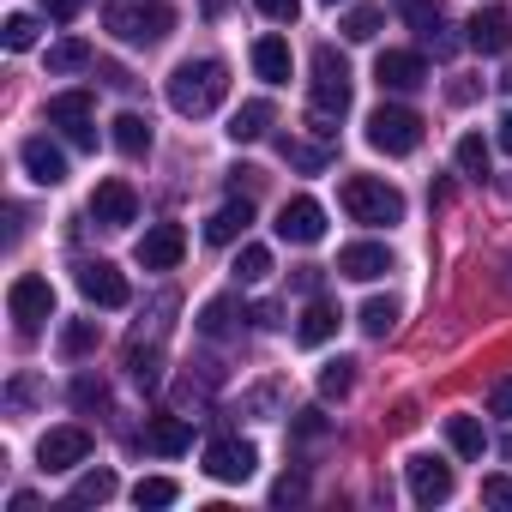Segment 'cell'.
<instances>
[{
	"instance_id": "obj_12",
	"label": "cell",
	"mask_w": 512,
	"mask_h": 512,
	"mask_svg": "<svg viewBox=\"0 0 512 512\" xmlns=\"http://www.w3.org/2000/svg\"><path fill=\"white\" fill-rule=\"evenodd\" d=\"M19 163H25V175H31L37 187H61V181H67V151H61L49 133H31V139L19 145Z\"/></svg>"
},
{
	"instance_id": "obj_36",
	"label": "cell",
	"mask_w": 512,
	"mask_h": 512,
	"mask_svg": "<svg viewBox=\"0 0 512 512\" xmlns=\"http://www.w3.org/2000/svg\"><path fill=\"white\" fill-rule=\"evenodd\" d=\"M350 386H356V362H344V356H338V362H326V368H320V398H344Z\"/></svg>"
},
{
	"instance_id": "obj_3",
	"label": "cell",
	"mask_w": 512,
	"mask_h": 512,
	"mask_svg": "<svg viewBox=\"0 0 512 512\" xmlns=\"http://www.w3.org/2000/svg\"><path fill=\"white\" fill-rule=\"evenodd\" d=\"M103 19H109V31L127 49H157L175 31V7H169V0H109Z\"/></svg>"
},
{
	"instance_id": "obj_38",
	"label": "cell",
	"mask_w": 512,
	"mask_h": 512,
	"mask_svg": "<svg viewBox=\"0 0 512 512\" xmlns=\"http://www.w3.org/2000/svg\"><path fill=\"white\" fill-rule=\"evenodd\" d=\"M127 368H133V380H139L145 392H151V386L163 380V356H157V350H139V344H133V356H127Z\"/></svg>"
},
{
	"instance_id": "obj_22",
	"label": "cell",
	"mask_w": 512,
	"mask_h": 512,
	"mask_svg": "<svg viewBox=\"0 0 512 512\" xmlns=\"http://www.w3.org/2000/svg\"><path fill=\"white\" fill-rule=\"evenodd\" d=\"M253 73H260L266 85H290V73H296L290 43L284 37H260V43H253Z\"/></svg>"
},
{
	"instance_id": "obj_35",
	"label": "cell",
	"mask_w": 512,
	"mask_h": 512,
	"mask_svg": "<svg viewBox=\"0 0 512 512\" xmlns=\"http://www.w3.org/2000/svg\"><path fill=\"white\" fill-rule=\"evenodd\" d=\"M229 326H235V302H229V296L205 302V314H199V332H205V338H229Z\"/></svg>"
},
{
	"instance_id": "obj_23",
	"label": "cell",
	"mask_w": 512,
	"mask_h": 512,
	"mask_svg": "<svg viewBox=\"0 0 512 512\" xmlns=\"http://www.w3.org/2000/svg\"><path fill=\"white\" fill-rule=\"evenodd\" d=\"M398 13H404V19H410V31H416V37H422V43H434V49H440V55H446V49H452V43H446V37H440V31H446V19H440V0H398Z\"/></svg>"
},
{
	"instance_id": "obj_33",
	"label": "cell",
	"mask_w": 512,
	"mask_h": 512,
	"mask_svg": "<svg viewBox=\"0 0 512 512\" xmlns=\"http://www.w3.org/2000/svg\"><path fill=\"white\" fill-rule=\"evenodd\" d=\"M97 338H103V326H97V320H73V326L61 332V356H91V350H97Z\"/></svg>"
},
{
	"instance_id": "obj_44",
	"label": "cell",
	"mask_w": 512,
	"mask_h": 512,
	"mask_svg": "<svg viewBox=\"0 0 512 512\" xmlns=\"http://www.w3.org/2000/svg\"><path fill=\"white\" fill-rule=\"evenodd\" d=\"M31 398H37V380H25V374H19V380L7 386V404H13V410H25Z\"/></svg>"
},
{
	"instance_id": "obj_19",
	"label": "cell",
	"mask_w": 512,
	"mask_h": 512,
	"mask_svg": "<svg viewBox=\"0 0 512 512\" xmlns=\"http://www.w3.org/2000/svg\"><path fill=\"white\" fill-rule=\"evenodd\" d=\"M247 223H253V199H229V205H217V211H211L205 241H211V247H229V241H241V235H247Z\"/></svg>"
},
{
	"instance_id": "obj_41",
	"label": "cell",
	"mask_w": 512,
	"mask_h": 512,
	"mask_svg": "<svg viewBox=\"0 0 512 512\" xmlns=\"http://www.w3.org/2000/svg\"><path fill=\"white\" fill-rule=\"evenodd\" d=\"M253 7H260L266 19H278V25H290V19L302 13V0H253Z\"/></svg>"
},
{
	"instance_id": "obj_24",
	"label": "cell",
	"mask_w": 512,
	"mask_h": 512,
	"mask_svg": "<svg viewBox=\"0 0 512 512\" xmlns=\"http://www.w3.org/2000/svg\"><path fill=\"white\" fill-rule=\"evenodd\" d=\"M266 127H272V103H266V97H253V103H241V109L229 115V139H235V145L266 139Z\"/></svg>"
},
{
	"instance_id": "obj_32",
	"label": "cell",
	"mask_w": 512,
	"mask_h": 512,
	"mask_svg": "<svg viewBox=\"0 0 512 512\" xmlns=\"http://www.w3.org/2000/svg\"><path fill=\"white\" fill-rule=\"evenodd\" d=\"M85 67H91V49L85 43H73V37L67 43H49V73H85Z\"/></svg>"
},
{
	"instance_id": "obj_25",
	"label": "cell",
	"mask_w": 512,
	"mask_h": 512,
	"mask_svg": "<svg viewBox=\"0 0 512 512\" xmlns=\"http://www.w3.org/2000/svg\"><path fill=\"white\" fill-rule=\"evenodd\" d=\"M109 139H115V151H121V157H145V151H151V121H145V115H133V109H121Z\"/></svg>"
},
{
	"instance_id": "obj_13",
	"label": "cell",
	"mask_w": 512,
	"mask_h": 512,
	"mask_svg": "<svg viewBox=\"0 0 512 512\" xmlns=\"http://www.w3.org/2000/svg\"><path fill=\"white\" fill-rule=\"evenodd\" d=\"M253 464H260V452H253L247 440H211L205 446V476L211 482H247Z\"/></svg>"
},
{
	"instance_id": "obj_28",
	"label": "cell",
	"mask_w": 512,
	"mask_h": 512,
	"mask_svg": "<svg viewBox=\"0 0 512 512\" xmlns=\"http://www.w3.org/2000/svg\"><path fill=\"white\" fill-rule=\"evenodd\" d=\"M356 326H362L368 338H386V332L398 326V302H392V296H374V302H362V314H356Z\"/></svg>"
},
{
	"instance_id": "obj_30",
	"label": "cell",
	"mask_w": 512,
	"mask_h": 512,
	"mask_svg": "<svg viewBox=\"0 0 512 512\" xmlns=\"http://www.w3.org/2000/svg\"><path fill=\"white\" fill-rule=\"evenodd\" d=\"M181 500V488L169 482V476H139V488H133V506L145 512V506H175Z\"/></svg>"
},
{
	"instance_id": "obj_34",
	"label": "cell",
	"mask_w": 512,
	"mask_h": 512,
	"mask_svg": "<svg viewBox=\"0 0 512 512\" xmlns=\"http://www.w3.org/2000/svg\"><path fill=\"white\" fill-rule=\"evenodd\" d=\"M458 169L476 175V181L488 175V139H482V133H464V139H458Z\"/></svg>"
},
{
	"instance_id": "obj_2",
	"label": "cell",
	"mask_w": 512,
	"mask_h": 512,
	"mask_svg": "<svg viewBox=\"0 0 512 512\" xmlns=\"http://www.w3.org/2000/svg\"><path fill=\"white\" fill-rule=\"evenodd\" d=\"M308 97H314V133L332 139V127L350 109V67H344V55L332 43L314 49V85H308Z\"/></svg>"
},
{
	"instance_id": "obj_15",
	"label": "cell",
	"mask_w": 512,
	"mask_h": 512,
	"mask_svg": "<svg viewBox=\"0 0 512 512\" xmlns=\"http://www.w3.org/2000/svg\"><path fill=\"white\" fill-rule=\"evenodd\" d=\"M278 235L296 241V247L326 241V205H320V199H290V205L278 211Z\"/></svg>"
},
{
	"instance_id": "obj_20",
	"label": "cell",
	"mask_w": 512,
	"mask_h": 512,
	"mask_svg": "<svg viewBox=\"0 0 512 512\" xmlns=\"http://www.w3.org/2000/svg\"><path fill=\"white\" fill-rule=\"evenodd\" d=\"M296 338H302L308 350L332 344V338H338V308H332L326 296H308V308H302V320H296Z\"/></svg>"
},
{
	"instance_id": "obj_43",
	"label": "cell",
	"mask_w": 512,
	"mask_h": 512,
	"mask_svg": "<svg viewBox=\"0 0 512 512\" xmlns=\"http://www.w3.org/2000/svg\"><path fill=\"white\" fill-rule=\"evenodd\" d=\"M482 500H488V506H512V482H506V476H488V482H482Z\"/></svg>"
},
{
	"instance_id": "obj_7",
	"label": "cell",
	"mask_w": 512,
	"mask_h": 512,
	"mask_svg": "<svg viewBox=\"0 0 512 512\" xmlns=\"http://www.w3.org/2000/svg\"><path fill=\"white\" fill-rule=\"evenodd\" d=\"M73 284H79V296H85L91 308H127V302H133V284H127L109 260H79V266H73Z\"/></svg>"
},
{
	"instance_id": "obj_55",
	"label": "cell",
	"mask_w": 512,
	"mask_h": 512,
	"mask_svg": "<svg viewBox=\"0 0 512 512\" xmlns=\"http://www.w3.org/2000/svg\"><path fill=\"white\" fill-rule=\"evenodd\" d=\"M326 7H338V0H326Z\"/></svg>"
},
{
	"instance_id": "obj_39",
	"label": "cell",
	"mask_w": 512,
	"mask_h": 512,
	"mask_svg": "<svg viewBox=\"0 0 512 512\" xmlns=\"http://www.w3.org/2000/svg\"><path fill=\"white\" fill-rule=\"evenodd\" d=\"M73 404H79V410H109V386H103L97 374H79V380H73Z\"/></svg>"
},
{
	"instance_id": "obj_26",
	"label": "cell",
	"mask_w": 512,
	"mask_h": 512,
	"mask_svg": "<svg viewBox=\"0 0 512 512\" xmlns=\"http://www.w3.org/2000/svg\"><path fill=\"white\" fill-rule=\"evenodd\" d=\"M115 470H85L79 482H73V494H67V512H79V506H103V500H115Z\"/></svg>"
},
{
	"instance_id": "obj_31",
	"label": "cell",
	"mask_w": 512,
	"mask_h": 512,
	"mask_svg": "<svg viewBox=\"0 0 512 512\" xmlns=\"http://www.w3.org/2000/svg\"><path fill=\"white\" fill-rule=\"evenodd\" d=\"M380 25H386V13H380V7H350L344 37H350V43H374V37H380Z\"/></svg>"
},
{
	"instance_id": "obj_46",
	"label": "cell",
	"mask_w": 512,
	"mask_h": 512,
	"mask_svg": "<svg viewBox=\"0 0 512 512\" xmlns=\"http://www.w3.org/2000/svg\"><path fill=\"white\" fill-rule=\"evenodd\" d=\"M247 320L272 332V326H284V308H278V302H260V308H253V314H247Z\"/></svg>"
},
{
	"instance_id": "obj_45",
	"label": "cell",
	"mask_w": 512,
	"mask_h": 512,
	"mask_svg": "<svg viewBox=\"0 0 512 512\" xmlns=\"http://www.w3.org/2000/svg\"><path fill=\"white\" fill-rule=\"evenodd\" d=\"M290 428H296L302 440H314V434H326V416H320V410H302V416H296Z\"/></svg>"
},
{
	"instance_id": "obj_6",
	"label": "cell",
	"mask_w": 512,
	"mask_h": 512,
	"mask_svg": "<svg viewBox=\"0 0 512 512\" xmlns=\"http://www.w3.org/2000/svg\"><path fill=\"white\" fill-rule=\"evenodd\" d=\"M7 314H13L19 338H37V332H43V320H55V284H49V278H37V272L13 278V290H7Z\"/></svg>"
},
{
	"instance_id": "obj_16",
	"label": "cell",
	"mask_w": 512,
	"mask_h": 512,
	"mask_svg": "<svg viewBox=\"0 0 512 512\" xmlns=\"http://www.w3.org/2000/svg\"><path fill=\"white\" fill-rule=\"evenodd\" d=\"M392 272V253L380 247V241H350L344 253H338V278H350V284H374V278H386Z\"/></svg>"
},
{
	"instance_id": "obj_49",
	"label": "cell",
	"mask_w": 512,
	"mask_h": 512,
	"mask_svg": "<svg viewBox=\"0 0 512 512\" xmlns=\"http://www.w3.org/2000/svg\"><path fill=\"white\" fill-rule=\"evenodd\" d=\"M43 13H49V19H61V25H67V19H73V13H79V0H43Z\"/></svg>"
},
{
	"instance_id": "obj_50",
	"label": "cell",
	"mask_w": 512,
	"mask_h": 512,
	"mask_svg": "<svg viewBox=\"0 0 512 512\" xmlns=\"http://www.w3.org/2000/svg\"><path fill=\"white\" fill-rule=\"evenodd\" d=\"M296 290H302V296H320V272H314V266H302V272H296Z\"/></svg>"
},
{
	"instance_id": "obj_27",
	"label": "cell",
	"mask_w": 512,
	"mask_h": 512,
	"mask_svg": "<svg viewBox=\"0 0 512 512\" xmlns=\"http://www.w3.org/2000/svg\"><path fill=\"white\" fill-rule=\"evenodd\" d=\"M446 446H452L458 458H482V452H488V434H482L476 416H446Z\"/></svg>"
},
{
	"instance_id": "obj_48",
	"label": "cell",
	"mask_w": 512,
	"mask_h": 512,
	"mask_svg": "<svg viewBox=\"0 0 512 512\" xmlns=\"http://www.w3.org/2000/svg\"><path fill=\"white\" fill-rule=\"evenodd\" d=\"M446 97L464 109V103H476V85H470V79H452V85H446Z\"/></svg>"
},
{
	"instance_id": "obj_37",
	"label": "cell",
	"mask_w": 512,
	"mask_h": 512,
	"mask_svg": "<svg viewBox=\"0 0 512 512\" xmlns=\"http://www.w3.org/2000/svg\"><path fill=\"white\" fill-rule=\"evenodd\" d=\"M0 43H7L13 55H25V49L37 43V19H31V13H13L7 25H0Z\"/></svg>"
},
{
	"instance_id": "obj_4",
	"label": "cell",
	"mask_w": 512,
	"mask_h": 512,
	"mask_svg": "<svg viewBox=\"0 0 512 512\" xmlns=\"http://www.w3.org/2000/svg\"><path fill=\"white\" fill-rule=\"evenodd\" d=\"M338 205L350 211V223H398L404 217V193L392 187V181H380V175H344V187H338Z\"/></svg>"
},
{
	"instance_id": "obj_40",
	"label": "cell",
	"mask_w": 512,
	"mask_h": 512,
	"mask_svg": "<svg viewBox=\"0 0 512 512\" xmlns=\"http://www.w3.org/2000/svg\"><path fill=\"white\" fill-rule=\"evenodd\" d=\"M278 151H284V163H296V169H308V175H314V169H326V151H320V145H302V139H284Z\"/></svg>"
},
{
	"instance_id": "obj_10",
	"label": "cell",
	"mask_w": 512,
	"mask_h": 512,
	"mask_svg": "<svg viewBox=\"0 0 512 512\" xmlns=\"http://www.w3.org/2000/svg\"><path fill=\"white\" fill-rule=\"evenodd\" d=\"M91 217H97L103 229H127V223H139V193H133L121 175H109V181H97V193H91Z\"/></svg>"
},
{
	"instance_id": "obj_17",
	"label": "cell",
	"mask_w": 512,
	"mask_h": 512,
	"mask_svg": "<svg viewBox=\"0 0 512 512\" xmlns=\"http://www.w3.org/2000/svg\"><path fill=\"white\" fill-rule=\"evenodd\" d=\"M464 31H470L464 43H470L476 55H506V49H512V13H506V7H482Z\"/></svg>"
},
{
	"instance_id": "obj_52",
	"label": "cell",
	"mask_w": 512,
	"mask_h": 512,
	"mask_svg": "<svg viewBox=\"0 0 512 512\" xmlns=\"http://www.w3.org/2000/svg\"><path fill=\"white\" fill-rule=\"evenodd\" d=\"M199 7H205V19H223V13H229V0H199Z\"/></svg>"
},
{
	"instance_id": "obj_54",
	"label": "cell",
	"mask_w": 512,
	"mask_h": 512,
	"mask_svg": "<svg viewBox=\"0 0 512 512\" xmlns=\"http://www.w3.org/2000/svg\"><path fill=\"white\" fill-rule=\"evenodd\" d=\"M500 85H506V91H512V61H506V73H500Z\"/></svg>"
},
{
	"instance_id": "obj_29",
	"label": "cell",
	"mask_w": 512,
	"mask_h": 512,
	"mask_svg": "<svg viewBox=\"0 0 512 512\" xmlns=\"http://www.w3.org/2000/svg\"><path fill=\"white\" fill-rule=\"evenodd\" d=\"M266 272H272V247H260V241H247V247L235 253V278H241V284H260Z\"/></svg>"
},
{
	"instance_id": "obj_9",
	"label": "cell",
	"mask_w": 512,
	"mask_h": 512,
	"mask_svg": "<svg viewBox=\"0 0 512 512\" xmlns=\"http://www.w3.org/2000/svg\"><path fill=\"white\" fill-rule=\"evenodd\" d=\"M181 253H187V229H181V223H151V229L139 235V266H145V272H175Z\"/></svg>"
},
{
	"instance_id": "obj_11",
	"label": "cell",
	"mask_w": 512,
	"mask_h": 512,
	"mask_svg": "<svg viewBox=\"0 0 512 512\" xmlns=\"http://www.w3.org/2000/svg\"><path fill=\"white\" fill-rule=\"evenodd\" d=\"M85 458H91V428H79V422L49 428L43 446H37V464H43V470H73V464H85Z\"/></svg>"
},
{
	"instance_id": "obj_14",
	"label": "cell",
	"mask_w": 512,
	"mask_h": 512,
	"mask_svg": "<svg viewBox=\"0 0 512 512\" xmlns=\"http://www.w3.org/2000/svg\"><path fill=\"white\" fill-rule=\"evenodd\" d=\"M374 79H380V91H422L428 85V61L416 49H386L374 61Z\"/></svg>"
},
{
	"instance_id": "obj_18",
	"label": "cell",
	"mask_w": 512,
	"mask_h": 512,
	"mask_svg": "<svg viewBox=\"0 0 512 512\" xmlns=\"http://www.w3.org/2000/svg\"><path fill=\"white\" fill-rule=\"evenodd\" d=\"M410 500H416V506L452 500V464H440V458H410Z\"/></svg>"
},
{
	"instance_id": "obj_8",
	"label": "cell",
	"mask_w": 512,
	"mask_h": 512,
	"mask_svg": "<svg viewBox=\"0 0 512 512\" xmlns=\"http://www.w3.org/2000/svg\"><path fill=\"white\" fill-rule=\"evenodd\" d=\"M49 127H61L73 145H97V103H91V91H61V97H49Z\"/></svg>"
},
{
	"instance_id": "obj_53",
	"label": "cell",
	"mask_w": 512,
	"mask_h": 512,
	"mask_svg": "<svg viewBox=\"0 0 512 512\" xmlns=\"http://www.w3.org/2000/svg\"><path fill=\"white\" fill-rule=\"evenodd\" d=\"M500 458H512V434H506V440H500Z\"/></svg>"
},
{
	"instance_id": "obj_51",
	"label": "cell",
	"mask_w": 512,
	"mask_h": 512,
	"mask_svg": "<svg viewBox=\"0 0 512 512\" xmlns=\"http://www.w3.org/2000/svg\"><path fill=\"white\" fill-rule=\"evenodd\" d=\"M500 151L512 157V115H500Z\"/></svg>"
},
{
	"instance_id": "obj_21",
	"label": "cell",
	"mask_w": 512,
	"mask_h": 512,
	"mask_svg": "<svg viewBox=\"0 0 512 512\" xmlns=\"http://www.w3.org/2000/svg\"><path fill=\"white\" fill-rule=\"evenodd\" d=\"M145 446H151V452H163V458H181V452L193 446V422H187V416H151Z\"/></svg>"
},
{
	"instance_id": "obj_42",
	"label": "cell",
	"mask_w": 512,
	"mask_h": 512,
	"mask_svg": "<svg viewBox=\"0 0 512 512\" xmlns=\"http://www.w3.org/2000/svg\"><path fill=\"white\" fill-rule=\"evenodd\" d=\"M488 416H512V374L494 380V392H488Z\"/></svg>"
},
{
	"instance_id": "obj_5",
	"label": "cell",
	"mask_w": 512,
	"mask_h": 512,
	"mask_svg": "<svg viewBox=\"0 0 512 512\" xmlns=\"http://www.w3.org/2000/svg\"><path fill=\"white\" fill-rule=\"evenodd\" d=\"M368 145L386 151V157H410V151L422 145V115L404 109V103H380V109L368 115Z\"/></svg>"
},
{
	"instance_id": "obj_1",
	"label": "cell",
	"mask_w": 512,
	"mask_h": 512,
	"mask_svg": "<svg viewBox=\"0 0 512 512\" xmlns=\"http://www.w3.org/2000/svg\"><path fill=\"white\" fill-rule=\"evenodd\" d=\"M229 97V67L223 61H181L175 73H169V109L175 115H211L217 103Z\"/></svg>"
},
{
	"instance_id": "obj_47",
	"label": "cell",
	"mask_w": 512,
	"mask_h": 512,
	"mask_svg": "<svg viewBox=\"0 0 512 512\" xmlns=\"http://www.w3.org/2000/svg\"><path fill=\"white\" fill-rule=\"evenodd\" d=\"M302 494H308V488H302V476H284V482L272 488V500H278V506H290V500H302Z\"/></svg>"
}]
</instances>
